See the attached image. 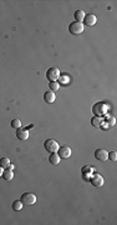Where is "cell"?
<instances>
[{"instance_id": "cell-1", "label": "cell", "mask_w": 117, "mask_h": 225, "mask_svg": "<svg viewBox=\"0 0 117 225\" xmlns=\"http://www.w3.org/2000/svg\"><path fill=\"white\" fill-rule=\"evenodd\" d=\"M84 29H85L84 24H82V23H79V21H74V23H71V24L69 25V31H70L71 34H74V35H80V34H82V33H84Z\"/></svg>"}, {"instance_id": "cell-2", "label": "cell", "mask_w": 117, "mask_h": 225, "mask_svg": "<svg viewBox=\"0 0 117 225\" xmlns=\"http://www.w3.org/2000/svg\"><path fill=\"white\" fill-rule=\"evenodd\" d=\"M44 148H45V150L49 151V153H57L60 145H59V143H57L56 140H54V139H47V140L44 143Z\"/></svg>"}, {"instance_id": "cell-3", "label": "cell", "mask_w": 117, "mask_h": 225, "mask_svg": "<svg viewBox=\"0 0 117 225\" xmlns=\"http://www.w3.org/2000/svg\"><path fill=\"white\" fill-rule=\"evenodd\" d=\"M22 204H26V205H34L36 203V195L34 193H24L21 195V199Z\"/></svg>"}, {"instance_id": "cell-4", "label": "cell", "mask_w": 117, "mask_h": 225, "mask_svg": "<svg viewBox=\"0 0 117 225\" xmlns=\"http://www.w3.org/2000/svg\"><path fill=\"white\" fill-rule=\"evenodd\" d=\"M60 78V70L57 68H50L46 71V79L49 81H56Z\"/></svg>"}, {"instance_id": "cell-5", "label": "cell", "mask_w": 117, "mask_h": 225, "mask_svg": "<svg viewBox=\"0 0 117 225\" xmlns=\"http://www.w3.org/2000/svg\"><path fill=\"white\" fill-rule=\"evenodd\" d=\"M95 158L99 161H107L109 160V151L106 149H97L95 151Z\"/></svg>"}, {"instance_id": "cell-6", "label": "cell", "mask_w": 117, "mask_h": 225, "mask_svg": "<svg viewBox=\"0 0 117 225\" xmlns=\"http://www.w3.org/2000/svg\"><path fill=\"white\" fill-rule=\"evenodd\" d=\"M57 153H60L59 155H60V158H61V159H69V158L71 156V154H72L71 148H70V146H66V145H65V146L59 148Z\"/></svg>"}, {"instance_id": "cell-7", "label": "cell", "mask_w": 117, "mask_h": 225, "mask_svg": "<svg viewBox=\"0 0 117 225\" xmlns=\"http://www.w3.org/2000/svg\"><path fill=\"white\" fill-rule=\"evenodd\" d=\"M84 23H85L87 26H94V25L97 23V18H96V15H94V14H87V15H85Z\"/></svg>"}, {"instance_id": "cell-8", "label": "cell", "mask_w": 117, "mask_h": 225, "mask_svg": "<svg viewBox=\"0 0 117 225\" xmlns=\"http://www.w3.org/2000/svg\"><path fill=\"white\" fill-rule=\"evenodd\" d=\"M91 183H92L94 186L101 188V186L104 185V178H102V175H100V174H95V175L91 178Z\"/></svg>"}, {"instance_id": "cell-9", "label": "cell", "mask_w": 117, "mask_h": 225, "mask_svg": "<svg viewBox=\"0 0 117 225\" xmlns=\"http://www.w3.org/2000/svg\"><path fill=\"white\" fill-rule=\"evenodd\" d=\"M55 100H56V95H55L54 92L49 90V92H46V93L44 94V102H45V103L52 104V103H55Z\"/></svg>"}, {"instance_id": "cell-10", "label": "cell", "mask_w": 117, "mask_h": 225, "mask_svg": "<svg viewBox=\"0 0 117 225\" xmlns=\"http://www.w3.org/2000/svg\"><path fill=\"white\" fill-rule=\"evenodd\" d=\"M16 138L19 139V140H27L29 139V131H27V129H17V131H16Z\"/></svg>"}, {"instance_id": "cell-11", "label": "cell", "mask_w": 117, "mask_h": 225, "mask_svg": "<svg viewBox=\"0 0 117 225\" xmlns=\"http://www.w3.org/2000/svg\"><path fill=\"white\" fill-rule=\"evenodd\" d=\"M60 155L57 154V153H51V155H50V158H49V161L52 164V165H59L60 164Z\"/></svg>"}, {"instance_id": "cell-12", "label": "cell", "mask_w": 117, "mask_h": 225, "mask_svg": "<svg viewBox=\"0 0 117 225\" xmlns=\"http://www.w3.org/2000/svg\"><path fill=\"white\" fill-rule=\"evenodd\" d=\"M2 179H4L5 181H11V180L14 179V173H12V170H10V169L4 170V173H2Z\"/></svg>"}, {"instance_id": "cell-13", "label": "cell", "mask_w": 117, "mask_h": 225, "mask_svg": "<svg viewBox=\"0 0 117 225\" xmlns=\"http://www.w3.org/2000/svg\"><path fill=\"white\" fill-rule=\"evenodd\" d=\"M85 11L84 10H76L75 11V19H76V21H79V23H82L84 21V19H85Z\"/></svg>"}, {"instance_id": "cell-14", "label": "cell", "mask_w": 117, "mask_h": 225, "mask_svg": "<svg viewBox=\"0 0 117 225\" xmlns=\"http://www.w3.org/2000/svg\"><path fill=\"white\" fill-rule=\"evenodd\" d=\"M22 201L21 200H15L14 203H12V210L14 212H20L21 209H22Z\"/></svg>"}, {"instance_id": "cell-15", "label": "cell", "mask_w": 117, "mask_h": 225, "mask_svg": "<svg viewBox=\"0 0 117 225\" xmlns=\"http://www.w3.org/2000/svg\"><path fill=\"white\" fill-rule=\"evenodd\" d=\"M10 163H11V161H10V159H7V158H1V159H0V166L4 168V169H5V168H10Z\"/></svg>"}, {"instance_id": "cell-16", "label": "cell", "mask_w": 117, "mask_h": 225, "mask_svg": "<svg viewBox=\"0 0 117 225\" xmlns=\"http://www.w3.org/2000/svg\"><path fill=\"white\" fill-rule=\"evenodd\" d=\"M49 86H50V90H51V92H56V90H59L60 84H59L57 81H50V83H49Z\"/></svg>"}, {"instance_id": "cell-17", "label": "cell", "mask_w": 117, "mask_h": 225, "mask_svg": "<svg viewBox=\"0 0 117 225\" xmlns=\"http://www.w3.org/2000/svg\"><path fill=\"white\" fill-rule=\"evenodd\" d=\"M10 125L12 128H15V129H19V128H21V121H20V119H12Z\"/></svg>"}, {"instance_id": "cell-18", "label": "cell", "mask_w": 117, "mask_h": 225, "mask_svg": "<svg viewBox=\"0 0 117 225\" xmlns=\"http://www.w3.org/2000/svg\"><path fill=\"white\" fill-rule=\"evenodd\" d=\"M109 159L112 160V161H116L117 160V153L116 151H110L109 153Z\"/></svg>"}, {"instance_id": "cell-19", "label": "cell", "mask_w": 117, "mask_h": 225, "mask_svg": "<svg viewBox=\"0 0 117 225\" xmlns=\"http://www.w3.org/2000/svg\"><path fill=\"white\" fill-rule=\"evenodd\" d=\"M92 125H94V126H100L99 118H92Z\"/></svg>"}, {"instance_id": "cell-20", "label": "cell", "mask_w": 117, "mask_h": 225, "mask_svg": "<svg viewBox=\"0 0 117 225\" xmlns=\"http://www.w3.org/2000/svg\"><path fill=\"white\" fill-rule=\"evenodd\" d=\"M86 171H90V173H91V171H92V168H91V166H84V168H82V173L85 174Z\"/></svg>"}, {"instance_id": "cell-21", "label": "cell", "mask_w": 117, "mask_h": 225, "mask_svg": "<svg viewBox=\"0 0 117 225\" xmlns=\"http://www.w3.org/2000/svg\"><path fill=\"white\" fill-rule=\"evenodd\" d=\"M2 173H4V168L0 166V178H2Z\"/></svg>"}]
</instances>
